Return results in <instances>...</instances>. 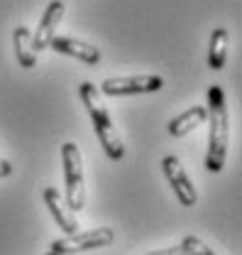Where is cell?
<instances>
[{"mask_svg":"<svg viewBox=\"0 0 242 255\" xmlns=\"http://www.w3.org/2000/svg\"><path fill=\"white\" fill-rule=\"evenodd\" d=\"M225 57H228V30L215 27L211 34V47H208V66L213 71H220L225 66Z\"/></svg>","mask_w":242,"mask_h":255,"instance_id":"7c38bea8","label":"cell"},{"mask_svg":"<svg viewBox=\"0 0 242 255\" xmlns=\"http://www.w3.org/2000/svg\"><path fill=\"white\" fill-rule=\"evenodd\" d=\"M44 255H57V253H52V251H49V253H44Z\"/></svg>","mask_w":242,"mask_h":255,"instance_id":"2e32d148","label":"cell"},{"mask_svg":"<svg viewBox=\"0 0 242 255\" xmlns=\"http://www.w3.org/2000/svg\"><path fill=\"white\" fill-rule=\"evenodd\" d=\"M208 121H211V135H208V155L206 167L211 172H223L225 155H228V137H230V118H228V103L223 86H208Z\"/></svg>","mask_w":242,"mask_h":255,"instance_id":"6da1fadb","label":"cell"},{"mask_svg":"<svg viewBox=\"0 0 242 255\" xmlns=\"http://www.w3.org/2000/svg\"><path fill=\"white\" fill-rule=\"evenodd\" d=\"M61 162H64L66 206L71 211H81L86 204V187H83V157L76 142L61 145Z\"/></svg>","mask_w":242,"mask_h":255,"instance_id":"3957f363","label":"cell"},{"mask_svg":"<svg viewBox=\"0 0 242 255\" xmlns=\"http://www.w3.org/2000/svg\"><path fill=\"white\" fill-rule=\"evenodd\" d=\"M12 42H15V57H17L20 66H22V69H34V64H37V52L32 49L30 30H27L25 25L15 27V32H12Z\"/></svg>","mask_w":242,"mask_h":255,"instance_id":"8fae6325","label":"cell"},{"mask_svg":"<svg viewBox=\"0 0 242 255\" xmlns=\"http://www.w3.org/2000/svg\"><path fill=\"white\" fill-rule=\"evenodd\" d=\"M161 169H164V174H166V179H169L171 189H174V194H176L179 204H181V206H186V209L196 206V201H198V194H196V187L191 184L188 174L183 172V167H181V162H179V157H174V155L164 157V159H161Z\"/></svg>","mask_w":242,"mask_h":255,"instance_id":"8992f818","label":"cell"},{"mask_svg":"<svg viewBox=\"0 0 242 255\" xmlns=\"http://www.w3.org/2000/svg\"><path fill=\"white\" fill-rule=\"evenodd\" d=\"M79 96H81V101H83V106H86V111H88V116H91L93 130H95V135H98L100 147L105 150V155L110 159H115V162L122 159L125 147H122L120 135H118L115 126H113V121H110L105 106L100 103V91L93 86L91 81H83V84L79 86Z\"/></svg>","mask_w":242,"mask_h":255,"instance_id":"7a4b0ae2","label":"cell"},{"mask_svg":"<svg viewBox=\"0 0 242 255\" xmlns=\"http://www.w3.org/2000/svg\"><path fill=\"white\" fill-rule=\"evenodd\" d=\"M49 47L54 52H59V54L74 57V59H79V62H83V64H98L103 59V54H100L98 47H93L88 42H81V39H74V37H54L49 42Z\"/></svg>","mask_w":242,"mask_h":255,"instance_id":"ba28073f","label":"cell"},{"mask_svg":"<svg viewBox=\"0 0 242 255\" xmlns=\"http://www.w3.org/2000/svg\"><path fill=\"white\" fill-rule=\"evenodd\" d=\"M164 86L161 76H115V79H105L100 84V94L105 96H135V94H154Z\"/></svg>","mask_w":242,"mask_h":255,"instance_id":"5b68a950","label":"cell"},{"mask_svg":"<svg viewBox=\"0 0 242 255\" xmlns=\"http://www.w3.org/2000/svg\"><path fill=\"white\" fill-rule=\"evenodd\" d=\"M181 248L186 251V255H215L211 248H208L201 238H196V236H186L183 243H181Z\"/></svg>","mask_w":242,"mask_h":255,"instance_id":"4fadbf2b","label":"cell"},{"mask_svg":"<svg viewBox=\"0 0 242 255\" xmlns=\"http://www.w3.org/2000/svg\"><path fill=\"white\" fill-rule=\"evenodd\" d=\"M145 255H186L181 246H176V248H161V251H152V253H145Z\"/></svg>","mask_w":242,"mask_h":255,"instance_id":"5bb4252c","label":"cell"},{"mask_svg":"<svg viewBox=\"0 0 242 255\" xmlns=\"http://www.w3.org/2000/svg\"><path fill=\"white\" fill-rule=\"evenodd\" d=\"M206 118H208V111H206L203 106H193V108L183 111V113H179L176 118L169 121V135L181 137V135H186V132H191L193 128H198Z\"/></svg>","mask_w":242,"mask_h":255,"instance_id":"30bf717a","label":"cell"},{"mask_svg":"<svg viewBox=\"0 0 242 255\" xmlns=\"http://www.w3.org/2000/svg\"><path fill=\"white\" fill-rule=\"evenodd\" d=\"M10 172H12V164L7 159H0V177H7Z\"/></svg>","mask_w":242,"mask_h":255,"instance_id":"9a60e30c","label":"cell"},{"mask_svg":"<svg viewBox=\"0 0 242 255\" xmlns=\"http://www.w3.org/2000/svg\"><path fill=\"white\" fill-rule=\"evenodd\" d=\"M42 196H44V204H47V209L52 211V216H54V221L59 223L61 231H64L66 236L79 233V221L74 219V214H71V211H69V206L64 204V199L59 196V189L47 187Z\"/></svg>","mask_w":242,"mask_h":255,"instance_id":"9c48e42d","label":"cell"},{"mask_svg":"<svg viewBox=\"0 0 242 255\" xmlns=\"http://www.w3.org/2000/svg\"><path fill=\"white\" fill-rule=\"evenodd\" d=\"M115 241V233L113 228H93V231H79V233H71V236H64L57 238L52 243V253L57 255H74V253H83V251H95V248H105Z\"/></svg>","mask_w":242,"mask_h":255,"instance_id":"277c9868","label":"cell"},{"mask_svg":"<svg viewBox=\"0 0 242 255\" xmlns=\"http://www.w3.org/2000/svg\"><path fill=\"white\" fill-rule=\"evenodd\" d=\"M61 17H64V2L61 0H52L37 25V32L32 34V49L34 52H42V49H49V42L57 37V27H59Z\"/></svg>","mask_w":242,"mask_h":255,"instance_id":"52a82bcc","label":"cell"}]
</instances>
